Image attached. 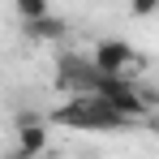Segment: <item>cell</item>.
I'll list each match as a JSON object with an SVG mask.
<instances>
[{
  "label": "cell",
  "mask_w": 159,
  "mask_h": 159,
  "mask_svg": "<svg viewBox=\"0 0 159 159\" xmlns=\"http://www.w3.org/2000/svg\"><path fill=\"white\" fill-rule=\"evenodd\" d=\"M90 60H95V69H99V73H125V78H133V73L142 69L138 52H133L125 39H99V43H95V52H90Z\"/></svg>",
  "instance_id": "cell-1"
},
{
  "label": "cell",
  "mask_w": 159,
  "mask_h": 159,
  "mask_svg": "<svg viewBox=\"0 0 159 159\" xmlns=\"http://www.w3.org/2000/svg\"><path fill=\"white\" fill-rule=\"evenodd\" d=\"M95 60H82V56H60L56 65V86L60 90H90L95 86Z\"/></svg>",
  "instance_id": "cell-2"
},
{
  "label": "cell",
  "mask_w": 159,
  "mask_h": 159,
  "mask_svg": "<svg viewBox=\"0 0 159 159\" xmlns=\"http://www.w3.org/2000/svg\"><path fill=\"white\" fill-rule=\"evenodd\" d=\"M22 34H26L30 43H65V39H69V22H65V17H52V13L26 17V22H22Z\"/></svg>",
  "instance_id": "cell-3"
},
{
  "label": "cell",
  "mask_w": 159,
  "mask_h": 159,
  "mask_svg": "<svg viewBox=\"0 0 159 159\" xmlns=\"http://www.w3.org/2000/svg\"><path fill=\"white\" fill-rule=\"evenodd\" d=\"M48 151V129L34 112H22L17 116V155H39Z\"/></svg>",
  "instance_id": "cell-4"
},
{
  "label": "cell",
  "mask_w": 159,
  "mask_h": 159,
  "mask_svg": "<svg viewBox=\"0 0 159 159\" xmlns=\"http://www.w3.org/2000/svg\"><path fill=\"white\" fill-rule=\"evenodd\" d=\"M13 9H17V17L26 22V17H43V13H48V0H13Z\"/></svg>",
  "instance_id": "cell-5"
},
{
  "label": "cell",
  "mask_w": 159,
  "mask_h": 159,
  "mask_svg": "<svg viewBox=\"0 0 159 159\" xmlns=\"http://www.w3.org/2000/svg\"><path fill=\"white\" fill-rule=\"evenodd\" d=\"M155 9H159V0H129V13H133V17H151Z\"/></svg>",
  "instance_id": "cell-6"
},
{
  "label": "cell",
  "mask_w": 159,
  "mask_h": 159,
  "mask_svg": "<svg viewBox=\"0 0 159 159\" xmlns=\"http://www.w3.org/2000/svg\"><path fill=\"white\" fill-rule=\"evenodd\" d=\"M155 129H159V120H155Z\"/></svg>",
  "instance_id": "cell-7"
}]
</instances>
